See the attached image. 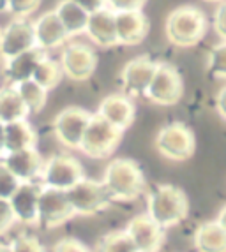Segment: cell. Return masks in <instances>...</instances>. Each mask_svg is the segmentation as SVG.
Listing matches in <instances>:
<instances>
[{
	"instance_id": "cell-1",
	"label": "cell",
	"mask_w": 226,
	"mask_h": 252,
	"mask_svg": "<svg viewBox=\"0 0 226 252\" xmlns=\"http://www.w3.org/2000/svg\"><path fill=\"white\" fill-rule=\"evenodd\" d=\"M103 185L110 201L131 203L136 201L145 192L147 180L136 160L118 157L106 166Z\"/></svg>"
},
{
	"instance_id": "cell-2",
	"label": "cell",
	"mask_w": 226,
	"mask_h": 252,
	"mask_svg": "<svg viewBox=\"0 0 226 252\" xmlns=\"http://www.w3.org/2000/svg\"><path fill=\"white\" fill-rule=\"evenodd\" d=\"M209 21L203 11L194 5H180L173 9L164 21L166 39L173 46L193 48L205 37Z\"/></svg>"
},
{
	"instance_id": "cell-3",
	"label": "cell",
	"mask_w": 226,
	"mask_h": 252,
	"mask_svg": "<svg viewBox=\"0 0 226 252\" xmlns=\"http://www.w3.org/2000/svg\"><path fill=\"white\" fill-rule=\"evenodd\" d=\"M147 214L161 227L168 229L180 224L189 214V199L177 185H157L147 196Z\"/></svg>"
},
{
	"instance_id": "cell-4",
	"label": "cell",
	"mask_w": 226,
	"mask_h": 252,
	"mask_svg": "<svg viewBox=\"0 0 226 252\" xmlns=\"http://www.w3.org/2000/svg\"><path fill=\"white\" fill-rule=\"evenodd\" d=\"M124 130L110 124L99 113H92L78 150L90 159H108L122 141Z\"/></svg>"
},
{
	"instance_id": "cell-5",
	"label": "cell",
	"mask_w": 226,
	"mask_h": 252,
	"mask_svg": "<svg viewBox=\"0 0 226 252\" xmlns=\"http://www.w3.org/2000/svg\"><path fill=\"white\" fill-rule=\"evenodd\" d=\"M155 150L168 160L184 162L191 159L196 150L194 132L182 122H172L164 126L155 136Z\"/></svg>"
},
{
	"instance_id": "cell-6",
	"label": "cell",
	"mask_w": 226,
	"mask_h": 252,
	"mask_svg": "<svg viewBox=\"0 0 226 252\" xmlns=\"http://www.w3.org/2000/svg\"><path fill=\"white\" fill-rule=\"evenodd\" d=\"M184 95V80L172 63L157 62L145 97L157 106H175Z\"/></svg>"
},
{
	"instance_id": "cell-7",
	"label": "cell",
	"mask_w": 226,
	"mask_h": 252,
	"mask_svg": "<svg viewBox=\"0 0 226 252\" xmlns=\"http://www.w3.org/2000/svg\"><path fill=\"white\" fill-rule=\"evenodd\" d=\"M92 113L80 106H67L53 118V134L66 148L78 150Z\"/></svg>"
},
{
	"instance_id": "cell-8",
	"label": "cell",
	"mask_w": 226,
	"mask_h": 252,
	"mask_svg": "<svg viewBox=\"0 0 226 252\" xmlns=\"http://www.w3.org/2000/svg\"><path fill=\"white\" fill-rule=\"evenodd\" d=\"M67 199L71 203L76 215H94L108 208L110 198L105 190L103 182L92 178H81L71 189L66 190Z\"/></svg>"
},
{
	"instance_id": "cell-9",
	"label": "cell",
	"mask_w": 226,
	"mask_h": 252,
	"mask_svg": "<svg viewBox=\"0 0 226 252\" xmlns=\"http://www.w3.org/2000/svg\"><path fill=\"white\" fill-rule=\"evenodd\" d=\"M75 215L76 214L67 199L66 190L41 187L38 206L39 226H42L44 229H53V227H59L67 220H71Z\"/></svg>"
},
{
	"instance_id": "cell-10",
	"label": "cell",
	"mask_w": 226,
	"mask_h": 252,
	"mask_svg": "<svg viewBox=\"0 0 226 252\" xmlns=\"http://www.w3.org/2000/svg\"><path fill=\"white\" fill-rule=\"evenodd\" d=\"M83 166L78 159L69 156H53L44 162L41 180L44 187L69 190L83 178Z\"/></svg>"
},
{
	"instance_id": "cell-11",
	"label": "cell",
	"mask_w": 226,
	"mask_h": 252,
	"mask_svg": "<svg viewBox=\"0 0 226 252\" xmlns=\"http://www.w3.org/2000/svg\"><path fill=\"white\" fill-rule=\"evenodd\" d=\"M60 67L69 80L87 81L97 67L96 51L83 42H67L60 53Z\"/></svg>"
},
{
	"instance_id": "cell-12",
	"label": "cell",
	"mask_w": 226,
	"mask_h": 252,
	"mask_svg": "<svg viewBox=\"0 0 226 252\" xmlns=\"http://www.w3.org/2000/svg\"><path fill=\"white\" fill-rule=\"evenodd\" d=\"M34 46H36L34 21H30L29 18H13L2 29V37H0V59L2 60L13 59Z\"/></svg>"
},
{
	"instance_id": "cell-13",
	"label": "cell",
	"mask_w": 226,
	"mask_h": 252,
	"mask_svg": "<svg viewBox=\"0 0 226 252\" xmlns=\"http://www.w3.org/2000/svg\"><path fill=\"white\" fill-rule=\"evenodd\" d=\"M155 67H157V62H154L149 55H140L136 59L129 60L122 67L120 72V83L124 94L129 95L131 99L133 97H145Z\"/></svg>"
},
{
	"instance_id": "cell-14",
	"label": "cell",
	"mask_w": 226,
	"mask_h": 252,
	"mask_svg": "<svg viewBox=\"0 0 226 252\" xmlns=\"http://www.w3.org/2000/svg\"><path fill=\"white\" fill-rule=\"evenodd\" d=\"M127 235L134 242L138 252H159L166 240V229L161 227L149 214L133 217L126 226Z\"/></svg>"
},
{
	"instance_id": "cell-15",
	"label": "cell",
	"mask_w": 226,
	"mask_h": 252,
	"mask_svg": "<svg viewBox=\"0 0 226 252\" xmlns=\"http://www.w3.org/2000/svg\"><path fill=\"white\" fill-rule=\"evenodd\" d=\"M39 194H41V187L34 182H21L18 185V189L9 198V205L13 208L16 222L25 224V226H36L39 222Z\"/></svg>"
},
{
	"instance_id": "cell-16",
	"label": "cell",
	"mask_w": 226,
	"mask_h": 252,
	"mask_svg": "<svg viewBox=\"0 0 226 252\" xmlns=\"http://www.w3.org/2000/svg\"><path fill=\"white\" fill-rule=\"evenodd\" d=\"M0 162L4 164L20 182H34L38 177H41L42 166H44V160L38 152V147L18 152H7L2 156Z\"/></svg>"
},
{
	"instance_id": "cell-17",
	"label": "cell",
	"mask_w": 226,
	"mask_h": 252,
	"mask_svg": "<svg viewBox=\"0 0 226 252\" xmlns=\"http://www.w3.org/2000/svg\"><path fill=\"white\" fill-rule=\"evenodd\" d=\"M97 113L105 120H108L110 124H113L115 127H118L120 130L126 132L134 122L136 108H134V102L129 95H126V94H112V95L105 97L101 101Z\"/></svg>"
},
{
	"instance_id": "cell-18",
	"label": "cell",
	"mask_w": 226,
	"mask_h": 252,
	"mask_svg": "<svg viewBox=\"0 0 226 252\" xmlns=\"http://www.w3.org/2000/svg\"><path fill=\"white\" fill-rule=\"evenodd\" d=\"M34 37L36 46L44 51L60 48L69 41V35L55 11H46L34 21Z\"/></svg>"
},
{
	"instance_id": "cell-19",
	"label": "cell",
	"mask_w": 226,
	"mask_h": 252,
	"mask_svg": "<svg viewBox=\"0 0 226 252\" xmlns=\"http://www.w3.org/2000/svg\"><path fill=\"white\" fill-rule=\"evenodd\" d=\"M115 29H117V41L122 46H136L149 34V20L143 11H126L115 13Z\"/></svg>"
},
{
	"instance_id": "cell-20",
	"label": "cell",
	"mask_w": 226,
	"mask_h": 252,
	"mask_svg": "<svg viewBox=\"0 0 226 252\" xmlns=\"http://www.w3.org/2000/svg\"><path fill=\"white\" fill-rule=\"evenodd\" d=\"M48 57V51L34 46L29 51L16 55L13 59L4 60V78L11 85H18L21 81L30 80L34 76V71L39 63Z\"/></svg>"
},
{
	"instance_id": "cell-21",
	"label": "cell",
	"mask_w": 226,
	"mask_h": 252,
	"mask_svg": "<svg viewBox=\"0 0 226 252\" xmlns=\"http://www.w3.org/2000/svg\"><path fill=\"white\" fill-rule=\"evenodd\" d=\"M85 34L94 44L101 48L117 46V29H115V13L108 7L99 9L96 13L88 14Z\"/></svg>"
},
{
	"instance_id": "cell-22",
	"label": "cell",
	"mask_w": 226,
	"mask_h": 252,
	"mask_svg": "<svg viewBox=\"0 0 226 252\" xmlns=\"http://www.w3.org/2000/svg\"><path fill=\"white\" fill-rule=\"evenodd\" d=\"M53 11L57 13V16H59L60 23H62L64 30L67 32L69 39L85 34L88 13L81 5L76 4L75 0H60Z\"/></svg>"
},
{
	"instance_id": "cell-23",
	"label": "cell",
	"mask_w": 226,
	"mask_h": 252,
	"mask_svg": "<svg viewBox=\"0 0 226 252\" xmlns=\"http://www.w3.org/2000/svg\"><path fill=\"white\" fill-rule=\"evenodd\" d=\"M5 136V154L7 152H18L25 148L38 147V132L29 120H16V122L5 124L4 126Z\"/></svg>"
},
{
	"instance_id": "cell-24",
	"label": "cell",
	"mask_w": 226,
	"mask_h": 252,
	"mask_svg": "<svg viewBox=\"0 0 226 252\" xmlns=\"http://www.w3.org/2000/svg\"><path fill=\"white\" fill-rule=\"evenodd\" d=\"M30 109L21 99L14 85L0 89V124H11L16 120H27Z\"/></svg>"
},
{
	"instance_id": "cell-25",
	"label": "cell",
	"mask_w": 226,
	"mask_h": 252,
	"mask_svg": "<svg viewBox=\"0 0 226 252\" xmlns=\"http://www.w3.org/2000/svg\"><path fill=\"white\" fill-rule=\"evenodd\" d=\"M194 247L198 252H226V231L218 220L198 226L194 231Z\"/></svg>"
},
{
	"instance_id": "cell-26",
	"label": "cell",
	"mask_w": 226,
	"mask_h": 252,
	"mask_svg": "<svg viewBox=\"0 0 226 252\" xmlns=\"http://www.w3.org/2000/svg\"><path fill=\"white\" fill-rule=\"evenodd\" d=\"M16 90L20 92L21 99L25 101L27 108L30 109V113H39L44 106H46V97H48V90L42 89L38 81L30 80L21 81V83L14 85Z\"/></svg>"
},
{
	"instance_id": "cell-27",
	"label": "cell",
	"mask_w": 226,
	"mask_h": 252,
	"mask_svg": "<svg viewBox=\"0 0 226 252\" xmlns=\"http://www.w3.org/2000/svg\"><path fill=\"white\" fill-rule=\"evenodd\" d=\"M62 78H64V71H62V67H60V62L50 59V57H46V59L39 63L32 76V80L38 81L42 89H46V90L55 89V87L62 81Z\"/></svg>"
},
{
	"instance_id": "cell-28",
	"label": "cell",
	"mask_w": 226,
	"mask_h": 252,
	"mask_svg": "<svg viewBox=\"0 0 226 252\" xmlns=\"http://www.w3.org/2000/svg\"><path fill=\"white\" fill-rule=\"evenodd\" d=\"M96 252H138L126 229L106 233L96 244Z\"/></svg>"
},
{
	"instance_id": "cell-29",
	"label": "cell",
	"mask_w": 226,
	"mask_h": 252,
	"mask_svg": "<svg viewBox=\"0 0 226 252\" xmlns=\"http://www.w3.org/2000/svg\"><path fill=\"white\" fill-rule=\"evenodd\" d=\"M207 71L216 80L226 81V41L214 46L207 57Z\"/></svg>"
},
{
	"instance_id": "cell-30",
	"label": "cell",
	"mask_w": 226,
	"mask_h": 252,
	"mask_svg": "<svg viewBox=\"0 0 226 252\" xmlns=\"http://www.w3.org/2000/svg\"><path fill=\"white\" fill-rule=\"evenodd\" d=\"M41 5V0H9L7 13L14 18H29L32 16Z\"/></svg>"
},
{
	"instance_id": "cell-31",
	"label": "cell",
	"mask_w": 226,
	"mask_h": 252,
	"mask_svg": "<svg viewBox=\"0 0 226 252\" xmlns=\"http://www.w3.org/2000/svg\"><path fill=\"white\" fill-rule=\"evenodd\" d=\"M21 182L0 162V199H9Z\"/></svg>"
},
{
	"instance_id": "cell-32",
	"label": "cell",
	"mask_w": 226,
	"mask_h": 252,
	"mask_svg": "<svg viewBox=\"0 0 226 252\" xmlns=\"http://www.w3.org/2000/svg\"><path fill=\"white\" fill-rule=\"evenodd\" d=\"M13 252H46V249L42 247V244L39 242L36 236L21 235L11 244Z\"/></svg>"
},
{
	"instance_id": "cell-33",
	"label": "cell",
	"mask_w": 226,
	"mask_h": 252,
	"mask_svg": "<svg viewBox=\"0 0 226 252\" xmlns=\"http://www.w3.org/2000/svg\"><path fill=\"white\" fill-rule=\"evenodd\" d=\"M147 0H106V7L113 13H126V11H142Z\"/></svg>"
},
{
	"instance_id": "cell-34",
	"label": "cell",
	"mask_w": 226,
	"mask_h": 252,
	"mask_svg": "<svg viewBox=\"0 0 226 252\" xmlns=\"http://www.w3.org/2000/svg\"><path fill=\"white\" fill-rule=\"evenodd\" d=\"M14 222L16 219H14L13 208L9 205V199H0V235L7 233Z\"/></svg>"
},
{
	"instance_id": "cell-35",
	"label": "cell",
	"mask_w": 226,
	"mask_h": 252,
	"mask_svg": "<svg viewBox=\"0 0 226 252\" xmlns=\"http://www.w3.org/2000/svg\"><path fill=\"white\" fill-rule=\"evenodd\" d=\"M53 252H92L78 238H62L53 247Z\"/></svg>"
},
{
	"instance_id": "cell-36",
	"label": "cell",
	"mask_w": 226,
	"mask_h": 252,
	"mask_svg": "<svg viewBox=\"0 0 226 252\" xmlns=\"http://www.w3.org/2000/svg\"><path fill=\"white\" fill-rule=\"evenodd\" d=\"M214 30L221 41H226V0L219 2L216 13H214Z\"/></svg>"
},
{
	"instance_id": "cell-37",
	"label": "cell",
	"mask_w": 226,
	"mask_h": 252,
	"mask_svg": "<svg viewBox=\"0 0 226 252\" xmlns=\"http://www.w3.org/2000/svg\"><path fill=\"white\" fill-rule=\"evenodd\" d=\"M75 2L78 5H81L88 14L96 13V11H99V9L106 7V0H75Z\"/></svg>"
},
{
	"instance_id": "cell-38",
	"label": "cell",
	"mask_w": 226,
	"mask_h": 252,
	"mask_svg": "<svg viewBox=\"0 0 226 252\" xmlns=\"http://www.w3.org/2000/svg\"><path fill=\"white\" fill-rule=\"evenodd\" d=\"M216 109H218L219 117L226 122V87H223L216 97Z\"/></svg>"
},
{
	"instance_id": "cell-39",
	"label": "cell",
	"mask_w": 226,
	"mask_h": 252,
	"mask_svg": "<svg viewBox=\"0 0 226 252\" xmlns=\"http://www.w3.org/2000/svg\"><path fill=\"white\" fill-rule=\"evenodd\" d=\"M5 154V136H4V124H0V159Z\"/></svg>"
},
{
	"instance_id": "cell-40",
	"label": "cell",
	"mask_w": 226,
	"mask_h": 252,
	"mask_svg": "<svg viewBox=\"0 0 226 252\" xmlns=\"http://www.w3.org/2000/svg\"><path fill=\"white\" fill-rule=\"evenodd\" d=\"M218 222L221 224V227L226 231V205L221 208V212H219V215H218Z\"/></svg>"
},
{
	"instance_id": "cell-41",
	"label": "cell",
	"mask_w": 226,
	"mask_h": 252,
	"mask_svg": "<svg viewBox=\"0 0 226 252\" xmlns=\"http://www.w3.org/2000/svg\"><path fill=\"white\" fill-rule=\"evenodd\" d=\"M9 0H0V13H7Z\"/></svg>"
},
{
	"instance_id": "cell-42",
	"label": "cell",
	"mask_w": 226,
	"mask_h": 252,
	"mask_svg": "<svg viewBox=\"0 0 226 252\" xmlns=\"http://www.w3.org/2000/svg\"><path fill=\"white\" fill-rule=\"evenodd\" d=\"M0 252H13V249H11V245L0 244Z\"/></svg>"
},
{
	"instance_id": "cell-43",
	"label": "cell",
	"mask_w": 226,
	"mask_h": 252,
	"mask_svg": "<svg viewBox=\"0 0 226 252\" xmlns=\"http://www.w3.org/2000/svg\"><path fill=\"white\" fill-rule=\"evenodd\" d=\"M205 2H218L219 4V2H225V0H205Z\"/></svg>"
},
{
	"instance_id": "cell-44",
	"label": "cell",
	"mask_w": 226,
	"mask_h": 252,
	"mask_svg": "<svg viewBox=\"0 0 226 252\" xmlns=\"http://www.w3.org/2000/svg\"><path fill=\"white\" fill-rule=\"evenodd\" d=\"M0 37H2V29H0Z\"/></svg>"
}]
</instances>
